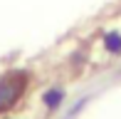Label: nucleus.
I'll list each match as a JSON object with an SVG mask.
<instances>
[{
  "instance_id": "7ed1b4c3",
  "label": "nucleus",
  "mask_w": 121,
  "mask_h": 119,
  "mask_svg": "<svg viewBox=\"0 0 121 119\" xmlns=\"http://www.w3.org/2000/svg\"><path fill=\"white\" fill-rule=\"evenodd\" d=\"M104 47L111 55H121V32L119 30H109L104 35Z\"/></svg>"
},
{
  "instance_id": "f257e3e1",
  "label": "nucleus",
  "mask_w": 121,
  "mask_h": 119,
  "mask_svg": "<svg viewBox=\"0 0 121 119\" xmlns=\"http://www.w3.org/2000/svg\"><path fill=\"white\" fill-rule=\"evenodd\" d=\"M27 87V72L22 69H15L0 77V112L10 109L15 102L20 99V94Z\"/></svg>"
},
{
  "instance_id": "f03ea898",
  "label": "nucleus",
  "mask_w": 121,
  "mask_h": 119,
  "mask_svg": "<svg viewBox=\"0 0 121 119\" xmlns=\"http://www.w3.org/2000/svg\"><path fill=\"white\" fill-rule=\"evenodd\" d=\"M62 102H64V89H59V87H52V89H47L42 94V104L47 109H57Z\"/></svg>"
}]
</instances>
